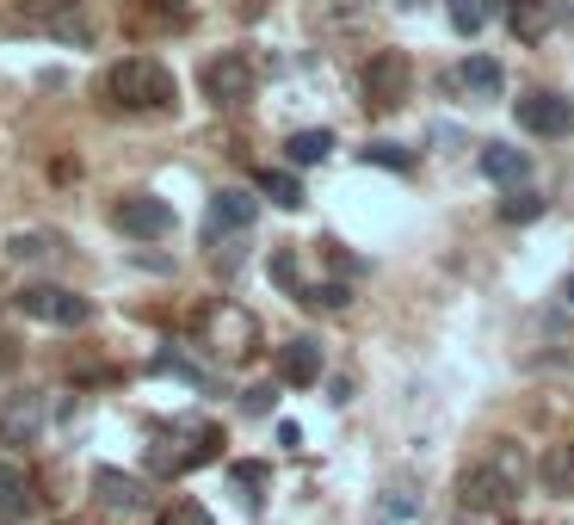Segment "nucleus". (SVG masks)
Listing matches in <instances>:
<instances>
[{
    "label": "nucleus",
    "mask_w": 574,
    "mask_h": 525,
    "mask_svg": "<svg viewBox=\"0 0 574 525\" xmlns=\"http://www.w3.org/2000/svg\"><path fill=\"white\" fill-rule=\"evenodd\" d=\"M105 93H112L118 112H173V75L155 56H124L105 75Z\"/></svg>",
    "instance_id": "obj_1"
},
{
    "label": "nucleus",
    "mask_w": 574,
    "mask_h": 525,
    "mask_svg": "<svg viewBox=\"0 0 574 525\" xmlns=\"http://www.w3.org/2000/svg\"><path fill=\"white\" fill-rule=\"evenodd\" d=\"M519 488H525V464H519V451H494L488 464L463 470L457 501H463V513H494V507H507Z\"/></svg>",
    "instance_id": "obj_2"
},
{
    "label": "nucleus",
    "mask_w": 574,
    "mask_h": 525,
    "mask_svg": "<svg viewBox=\"0 0 574 525\" xmlns=\"http://www.w3.org/2000/svg\"><path fill=\"white\" fill-rule=\"evenodd\" d=\"M19 19H25L31 31H44V38H56V44H75V50L93 44V13H87V0H25Z\"/></svg>",
    "instance_id": "obj_3"
},
{
    "label": "nucleus",
    "mask_w": 574,
    "mask_h": 525,
    "mask_svg": "<svg viewBox=\"0 0 574 525\" xmlns=\"http://www.w3.org/2000/svg\"><path fill=\"white\" fill-rule=\"evenodd\" d=\"M408 87H414V62L402 50H377L365 62V105L371 112H396V105L408 99Z\"/></svg>",
    "instance_id": "obj_4"
},
{
    "label": "nucleus",
    "mask_w": 574,
    "mask_h": 525,
    "mask_svg": "<svg viewBox=\"0 0 574 525\" xmlns=\"http://www.w3.org/2000/svg\"><path fill=\"white\" fill-rule=\"evenodd\" d=\"M13 303L31 315V322H50V328H81L87 315H93V303H87V297L62 291V285H25Z\"/></svg>",
    "instance_id": "obj_5"
},
{
    "label": "nucleus",
    "mask_w": 574,
    "mask_h": 525,
    "mask_svg": "<svg viewBox=\"0 0 574 525\" xmlns=\"http://www.w3.org/2000/svg\"><path fill=\"white\" fill-rule=\"evenodd\" d=\"M198 334H204V346H217V353H229V359L254 353V315L235 309V303H210L204 322H198Z\"/></svg>",
    "instance_id": "obj_6"
},
{
    "label": "nucleus",
    "mask_w": 574,
    "mask_h": 525,
    "mask_svg": "<svg viewBox=\"0 0 574 525\" xmlns=\"http://www.w3.org/2000/svg\"><path fill=\"white\" fill-rule=\"evenodd\" d=\"M112 223H118L124 235H136V241H161V235L173 229V204L155 198V192H130V198L112 204Z\"/></svg>",
    "instance_id": "obj_7"
},
{
    "label": "nucleus",
    "mask_w": 574,
    "mask_h": 525,
    "mask_svg": "<svg viewBox=\"0 0 574 525\" xmlns=\"http://www.w3.org/2000/svg\"><path fill=\"white\" fill-rule=\"evenodd\" d=\"M204 93L217 99V105H241V99H254V62H247L241 50L210 56V62H204Z\"/></svg>",
    "instance_id": "obj_8"
},
{
    "label": "nucleus",
    "mask_w": 574,
    "mask_h": 525,
    "mask_svg": "<svg viewBox=\"0 0 574 525\" xmlns=\"http://www.w3.org/2000/svg\"><path fill=\"white\" fill-rule=\"evenodd\" d=\"M513 112H519V130H531V136H568V124H574V105L562 93H525V99H513Z\"/></svg>",
    "instance_id": "obj_9"
},
{
    "label": "nucleus",
    "mask_w": 574,
    "mask_h": 525,
    "mask_svg": "<svg viewBox=\"0 0 574 525\" xmlns=\"http://www.w3.org/2000/svg\"><path fill=\"white\" fill-rule=\"evenodd\" d=\"M38 433H44V396L19 390L0 402V445H31Z\"/></svg>",
    "instance_id": "obj_10"
},
{
    "label": "nucleus",
    "mask_w": 574,
    "mask_h": 525,
    "mask_svg": "<svg viewBox=\"0 0 574 525\" xmlns=\"http://www.w3.org/2000/svg\"><path fill=\"white\" fill-rule=\"evenodd\" d=\"M254 217H260V204L254 198H247V192H217V198H210V241H217V235H235V229H254Z\"/></svg>",
    "instance_id": "obj_11"
},
{
    "label": "nucleus",
    "mask_w": 574,
    "mask_h": 525,
    "mask_svg": "<svg viewBox=\"0 0 574 525\" xmlns=\"http://www.w3.org/2000/svg\"><path fill=\"white\" fill-rule=\"evenodd\" d=\"M278 377L291 383V390H309V383L321 377V346L315 340H284L278 346Z\"/></svg>",
    "instance_id": "obj_12"
},
{
    "label": "nucleus",
    "mask_w": 574,
    "mask_h": 525,
    "mask_svg": "<svg viewBox=\"0 0 574 525\" xmlns=\"http://www.w3.org/2000/svg\"><path fill=\"white\" fill-rule=\"evenodd\" d=\"M482 173H488V180H500V186H525L531 180V155L525 149H507V143H488L482 149Z\"/></svg>",
    "instance_id": "obj_13"
},
{
    "label": "nucleus",
    "mask_w": 574,
    "mask_h": 525,
    "mask_svg": "<svg viewBox=\"0 0 574 525\" xmlns=\"http://www.w3.org/2000/svg\"><path fill=\"white\" fill-rule=\"evenodd\" d=\"M556 19H562V0H513V31L525 44H537Z\"/></svg>",
    "instance_id": "obj_14"
},
{
    "label": "nucleus",
    "mask_w": 574,
    "mask_h": 525,
    "mask_svg": "<svg viewBox=\"0 0 574 525\" xmlns=\"http://www.w3.org/2000/svg\"><path fill=\"white\" fill-rule=\"evenodd\" d=\"M537 476H544L550 495H574V445H568V439H562V445H550V451H544V464H537Z\"/></svg>",
    "instance_id": "obj_15"
},
{
    "label": "nucleus",
    "mask_w": 574,
    "mask_h": 525,
    "mask_svg": "<svg viewBox=\"0 0 574 525\" xmlns=\"http://www.w3.org/2000/svg\"><path fill=\"white\" fill-rule=\"evenodd\" d=\"M93 495H99L105 507H142V482L124 476V470H99V476H93Z\"/></svg>",
    "instance_id": "obj_16"
},
{
    "label": "nucleus",
    "mask_w": 574,
    "mask_h": 525,
    "mask_svg": "<svg viewBox=\"0 0 574 525\" xmlns=\"http://www.w3.org/2000/svg\"><path fill=\"white\" fill-rule=\"evenodd\" d=\"M260 192H266L278 210H297V204H303V186H297V173H284V167H266V173H260Z\"/></svg>",
    "instance_id": "obj_17"
},
{
    "label": "nucleus",
    "mask_w": 574,
    "mask_h": 525,
    "mask_svg": "<svg viewBox=\"0 0 574 525\" xmlns=\"http://www.w3.org/2000/svg\"><path fill=\"white\" fill-rule=\"evenodd\" d=\"M463 87H470L476 99H494L500 93V62H488V56H470V62H463V75H457Z\"/></svg>",
    "instance_id": "obj_18"
},
{
    "label": "nucleus",
    "mask_w": 574,
    "mask_h": 525,
    "mask_svg": "<svg viewBox=\"0 0 574 525\" xmlns=\"http://www.w3.org/2000/svg\"><path fill=\"white\" fill-rule=\"evenodd\" d=\"M31 507V482L19 476V464L0 458V513H25Z\"/></svg>",
    "instance_id": "obj_19"
},
{
    "label": "nucleus",
    "mask_w": 574,
    "mask_h": 525,
    "mask_svg": "<svg viewBox=\"0 0 574 525\" xmlns=\"http://www.w3.org/2000/svg\"><path fill=\"white\" fill-rule=\"evenodd\" d=\"M284 149H291V161H297V167H315V161H328L334 136H328V130H297V136H291Z\"/></svg>",
    "instance_id": "obj_20"
},
{
    "label": "nucleus",
    "mask_w": 574,
    "mask_h": 525,
    "mask_svg": "<svg viewBox=\"0 0 574 525\" xmlns=\"http://www.w3.org/2000/svg\"><path fill=\"white\" fill-rule=\"evenodd\" d=\"M488 19H494V0H451V25L463 31V38H476Z\"/></svg>",
    "instance_id": "obj_21"
},
{
    "label": "nucleus",
    "mask_w": 574,
    "mask_h": 525,
    "mask_svg": "<svg viewBox=\"0 0 574 525\" xmlns=\"http://www.w3.org/2000/svg\"><path fill=\"white\" fill-rule=\"evenodd\" d=\"M500 217H507V223H537V217H544V198H537V192H519V186H513V198L500 204Z\"/></svg>",
    "instance_id": "obj_22"
},
{
    "label": "nucleus",
    "mask_w": 574,
    "mask_h": 525,
    "mask_svg": "<svg viewBox=\"0 0 574 525\" xmlns=\"http://www.w3.org/2000/svg\"><path fill=\"white\" fill-rule=\"evenodd\" d=\"M229 482L241 488V501H247V507H260V488H266V464H235V470H229Z\"/></svg>",
    "instance_id": "obj_23"
},
{
    "label": "nucleus",
    "mask_w": 574,
    "mask_h": 525,
    "mask_svg": "<svg viewBox=\"0 0 574 525\" xmlns=\"http://www.w3.org/2000/svg\"><path fill=\"white\" fill-rule=\"evenodd\" d=\"M365 167H396V173H408L414 155H408L402 143H371V149H365Z\"/></svg>",
    "instance_id": "obj_24"
},
{
    "label": "nucleus",
    "mask_w": 574,
    "mask_h": 525,
    "mask_svg": "<svg viewBox=\"0 0 574 525\" xmlns=\"http://www.w3.org/2000/svg\"><path fill=\"white\" fill-rule=\"evenodd\" d=\"M297 297H303L309 309H346V303H352L346 285H309V291H297Z\"/></svg>",
    "instance_id": "obj_25"
},
{
    "label": "nucleus",
    "mask_w": 574,
    "mask_h": 525,
    "mask_svg": "<svg viewBox=\"0 0 574 525\" xmlns=\"http://www.w3.org/2000/svg\"><path fill=\"white\" fill-rule=\"evenodd\" d=\"M161 525H217V519H210L198 501H173V507L161 513Z\"/></svg>",
    "instance_id": "obj_26"
},
{
    "label": "nucleus",
    "mask_w": 574,
    "mask_h": 525,
    "mask_svg": "<svg viewBox=\"0 0 574 525\" xmlns=\"http://www.w3.org/2000/svg\"><path fill=\"white\" fill-rule=\"evenodd\" d=\"M272 278H278V285H284V291H303V278H297V260H291V254H284V248L272 254Z\"/></svg>",
    "instance_id": "obj_27"
},
{
    "label": "nucleus",
    "mask_w": 574,
    "mask_h": 525,
    "mask_svg": "<svg viewBox=\"0 0 574 525\" xmlns=\"http://www.w3.org/2000/svg\"><path fill=\"white\" fill-rule=\"evenodd\" d=\"M44 248H50L44 235H13V248H7V254H13V260H38Z\"/></svg>",
    "instance_id": "obj_28"
},
{
    "label": "nucleus",
    "mask_w": 574,
    "mask_h": 525,
    "mask_svg": "<svg viewBox=\"0 0 574 525\" xmlns=\"http://www.w3.org/2000/svg\"><path fill=\"white\" fill-rule=\"evenodd\" d=\"M241 402H247V414H266V408H272L278 396H272V383H260V390H247Z\"/></svg>",
    "instance_id": "obj_29"
},
{
    "label": "nucleus",
    "mask_w": 574,
    "mask_h": 525,
    "mask_svg": "<svg viewBox=\"0 0 574 525\" xmlns=\"http://www.w3.org/2000/svg\"><path fill=\"white\" fill-rule=\"evenodd\" d=\"M568 303H574V278H568Z\"/></svg>",
    "instance_id": "obj_30"
}]
</instances>
